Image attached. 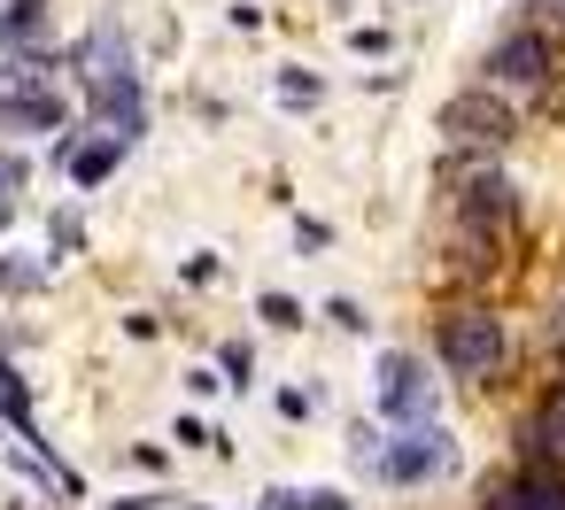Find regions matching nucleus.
Returning <instances> with one entry per match:
<instances>
[{
  "instance_id": "5",
  "label": "nucleus",
  "mask_w": 565,
  "mask_h": 510,
  "mask_svg": "<svg viewBox=\"0 0 565 510\" xmlns=\"http://www.w3.org/2000/svg\"><path fill=\"white\" fill-rule=\"evenodd\" d=\"M380 417H395V425H426V417H434L426 356H411V348H387V356H380Z\"/></svg>"
},
{
  "instance_id": "1",
  "label": "nucleus",
  "mask_w": 565,
  "mask_h": 510,
  "mask_svg": "<svg viewBox=\"0 0 565 510\" xmlns=\"http://www.w3.org/2000/svg\"><path fill=\"white\" fill-rule=\"evenodd\" d=\"M434 363L465 387H488L503 363H511V325L488 310V302H457L434 317Z\"/></svg>"
},
{
  "instance_id": "7",
  "label": "nucleus",
  "mask_w": 565,
  "mask_h": 510,
  "mask_svg": "<svg viewBox=\"0 0 565 510\" xmlns=\"http://www.w3.org/2000/svg\"><path fill=\"white\" fill-rule=\"evenodd\" d=\"M380 471H387L395 487H426V479H441V471H449V433H441V425H403V433L380 448Z\"/></svg>"
},
{
  "instance_id": "8",
  "label": "nucleus",
  "mask_w": 565,
  "mask_h": 510,
  "mask_svg": "<svg viewBox=\"0 0 565 510\" xmlns=\"http://www.w3.org/2000/svg\"><path fill=\"white\" fill-rule=\"evenodd\" d=\"M0 124H32V132H71V109L55 94H0Z\"/></svg>"
},
{
  "instance_id": "17",
  "label": "nucleus",
  "mask_w": 565,
  "mask_h": 510,
  "mask_svg": "<svg viewBox=\"0 0 565 510\" xmlns=\"http://www.w3.org/2000/svg\"><path fill=\"white\" fill-rule=\"evenodd\" d=\"M542 340H550V348H557V356H565V302H557V310H550V325H542Z\"/></svg>"
},
{
  "instance_id": "4",
  "label": "nucleus",
  "mask_w": 565,
  "mask_h": 510,
  "mask_svg": "<svg viewBox=\"0 0 565 510\" xmlns=\"http://www.w3.org/2000/svg\"><path fill=\"white\" fill-rule=\"evenodd\" d=\"M480 510H565V456H519L503 479H488Z\"/></svg>"
},
{
  "instance_id": "16",
  "label": "nucleus",
  "mask_w": 565,
  "mask_h": 510,
  "mask_svg": "<svg viewBox=\"0 0 565 510\" xmlns=\"http://www.w3.org/2000/svg\"><path fill=\"white\" fill-rule=\"evenodd\" d=\"M326 317H333V325H341V333H364V310H356V302H333V310H326Z\"/></svg>"
},
{
  "instance_id": "6",
  "label": "nucleus",
  "mask_w": 565,
  "mask_h": 510,
  "mask_svg": "<svg viewBox=\"0 0 565 510\" xmlns=\"http://www.w3.org/2000/svg\"><path fill=\"white\" fill-rule=\"evenodd\" d=\"M511 217H519V186H511L495 163H480V171L457 186V225H465L472 240H495Z\"/></svg>"
},
{
  "instance_id": "18",
  "label": "nucleus",
  "mask_w": 565,
  "mask_h": 510,
  "mask_svg": "<svg viewBox=\"0 0 565 510\" xmlns=\"http://www.w3.org/2000/svg\"><path fill=\"white\" fill-rule=\"evenodd\" d=\"M0 225H9V202H0Z\"/></svg>"
},
{
  "instance_id": "2",
  "label": "nucleus",
  "mask_w": 565,
  "mask_h": 510,
  "mask_svg": "<svg viewBox=\"0 0 565 510\" xmlns=\"http://www.w3.org/2000/svg\"><path fill=\"white\" fill-rule=\"evenodd\" d=\"M434 132H441L449 148H465V155H495V148L519 140V109L503 101V86H465V94L441 101Z\"/></svg>"
},
{
  "instance_id": "14",
  "label": "nucleus",
  "mask_w": 565,
  "mask_h": 510,
  "mask_svg": "<svg viewBox=\"0 0 565 510\" xmlns=\"http://www.w3.org/2000/svg\"><path fill=\"white\" fill-rule=\"evenodd\" d=\"M542 433H550V441H557V448H565V387H557V394H550V402H542Z\"/></svg>"
},
{
  "instance_id": "13",
  "label": "nucleus",
  "mask_w": 565,
  "mask_h": 510,
  "mask_svg": "<svg viewBox=\"0 0 565 510\" xmlns=\"http://www.w3.org/2000/svg\"><path fill=\"white\" fill-rule=\"evenodd\" d=\"M248 379H256V348L233 340V348H225V387H248Z\"/></svg>"
},
{
  "instance_id": "10",
  "label": "nucleus",
  "mask_w": 565,
  "mask_h": 510,
  "mask_svg": "<svg viewBox=\"0 0 565 510\" xmlns=\"http://www.w3.org/2000/svg\"><path fill=\"white\" fill-rule=\"evenodd\" d=\"M40 32H47V0H9V9H0V47H24Z\"/></svg>"
},
{
  "instance_id": "12",
  "label": "nucleus",
  "mask_w": 565,
  "mask_h": 510,
  "mask_svg": "<svg viewBox=\"0 0 565 510\" xmlns=\"http://www.w3.org/2000/svg\"><path fill=\"white\" fill-rule=\"evenodd\" d=\"M264 325L295 333V325H302V302H295V294H264Z\"/></svg>"
},
{
  "instance_id": "3",
  "label": "nucleus",
  "mask_w": 565,
  "mask_h": 510,
  "mask_svg": "<svg viewBox=\"0 0 565 510\" xmlns=\"http://www.w3.org/2000/svg\"><path fill=\"white\" fill-rule=\"evenodd\" d=\"M488 86H503V94H534V86H550L557 78V32H542V24H511L495 47H488Z\"/></svg>"
},
{
  "instance_id": "11",
  "label": "nucleus",
  "mask_w": 565,
  "mask_h": 510,
  "mask_svg": "<svg viewBox=\"0 0 565 510\" xmlns=\"http://www.w3.org/2000/svg\"><path fill=\"white\" fill-rule=\"evenodd\" d=\"M271 510H349V495H333V487H310V495H271Z\"/></svg>"
},
{
  "instance_id": "9",
  "label": "nucleus",
  "mask_w": 565,
  "mask_h": 510,
  "mask_svg": "<svg viewBox=\"0 0 565 510\" xmlns=\"http://www.w3.org/2000/svg\"><path fill=\"white\" fill-rule=\"evenodd\" d=\"M117 163H125V140H117V132H102V140L71 148V178H78V186H102V178H109Z\"/></svg>"
},
{
  "instance_id": "15",
  "label": "nucleus",
  "mask_w": 565,
  "mask_h": 510,
  "mask_svg": "<svg viewBox=\"0 0 565 510\" xmlns=\"http://www.w3.org/2000/svg\"><path fill=\"white\" fill-rule=\"evenodd\" d=\"M179 448H217V433L202 417H179Z\"/></svg>"
}]
</instances>
